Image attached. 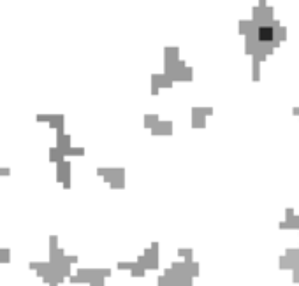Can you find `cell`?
<instances>
[{
    "mask_svg": "<svg viewBox=\"0 0 299 286\" xmlns=\"http://www.w3.org/2000/svg\"><path fill=\"white\" fill-rule=\"evenodd\" d=\"M49 155H51V156H49V158H51L53 162H55V160H60V155H58V153H56V151H55V149H51V151H49Z\"/></svg>",
    "mask_w": 299,
    "mask_h": 286,
    "instance_id": "cell-3",
    "label": "cell"
},
{
    "mask_svg": "<svg viewBox=\"0 0 299 286\" xmlns=\"http://www.w3.org/2000/svg\"><path fill=\"white\" fill-rule=\"evenodd\" d=\"M51 119V116H37V121H48Z\"/></svg>",
    "mask_w": 299,
    "mask_h": 286,
    "instance_id": "cell-4",
    "label": "cell"
},
{
    "mask_svg": "<svg viewBox=\"0 0 299 286\" xmlns=\"http://www.w3.org/2000/svg\"><path fill=\"white\" fill-rule=\"evenodd\" d=\"M259 37H261L262 41L271 39V37H273V28H271V27H262L261 30H259Z\"/></svg>",
    "mask_w": 299,
    "mask_h": 286,
    "instance_id": "cell-1",
    "label": "cell"
},
{
    "mask_svg": "<svg viewBox=\"0 0 299 286\" xmlns=\"http://www.w3.org/2000/svg\"><path fill=\"white\" fill-rule=\"evenodd\" d=\"M0 176H11V169H7V167H0Z\"/></svg>",
    "mask_w": 299,
    "mask_h": 286,
    "instance_id": "cell-2",
    "label": "cell"
},
{
    "mask_svg": "<svg viewBox=\"0 0 299 286\" xmlns=\"http://www.w3.org/2000/svg\"><path fill=\"white\" fill-rule=\"evenodd\" d=\"M49 241H51V246H53V248H55V246H56V237H51V239H49Z\"/></svg>",
    "mask_w": 299,
    "mask_h": 286,
    "instance_id": "cell-5",
    "label": "cell"
}]
</instances>
